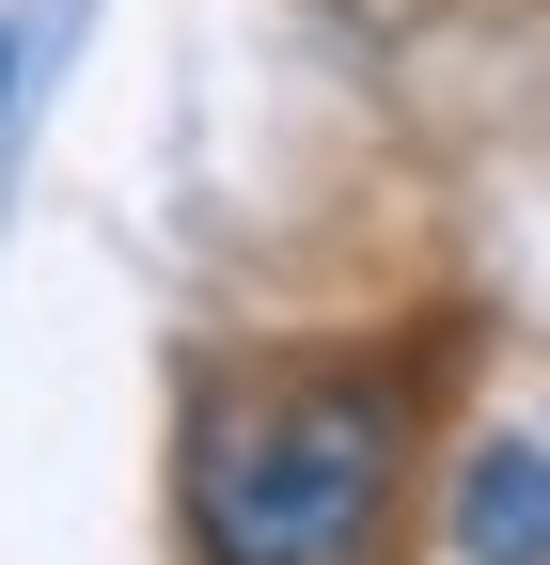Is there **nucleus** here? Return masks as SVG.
I'll return each instance as SVG.
<instances>
[{
  "label": "nucleus",
  "instance_id": "nucleus-1",
  "mask_svg": "<svg viewBox=\"0 0 550 565\" xmlns=\"http://www.w3.org/2000/svg\"><path fill=\"white\" fill-rule=\"evenodd\" d=\"M173 519L204 565H393L409 534V377H221L173 440Z\"/></svg>",
  "mask_w": 550,
  "mask_h": 565
},
{
  "label": "nucleus",
  "instance_id": "nucleus-2",
  "mask_svg": "<svg viewBox=\"0 0 550 565\" xmlns=\"http://www.w3.org/2000/svg\"><path fill=\"white\" fill-rule=\"evenodd\" d=\"M456 550L472 565H550V456L535 440H488L456 471Z\"/></svg>",
  "mask_w": 550,
  "mask_h": 565
},
{
  "label": "nucleus",
  "instance_id": "nucleus-3",
  "mask_svg": "<svg viewBox=\"0 0 550 565\" xmlns=\"http://www.w3.org/2000/svg\"><path fill=\"white\" fill-rule=\"evenodd\" d=\"M0 79H17V32H0Z\"/></svg>",
  "mask_w": 550,
  "mask_h": 565
}]
</instances>
